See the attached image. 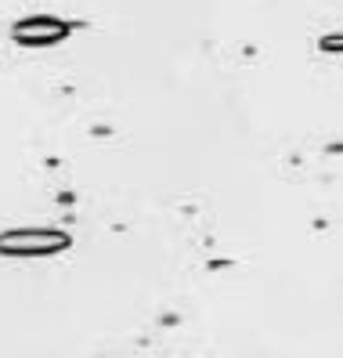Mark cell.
Listing matches in <instances>:
<instances>
[{"instance_id": "1", "label": "cell", "mask_w": 343, "mask_h": 358, "mask_svg": "<svg viewBox=\"0 0 343 358\" xmlns=\"http://www.w3.org/2000/svg\"><path fill=\"white\" fill-rule=\"evenodd\" d=\"M73 236L54 228H18V231H0V254L4 257H51L58 250H69Z\"/></svg>"}, {"instance_id": "2", "label": "cell", "mask_w": 343, "mask_h": 358, "mask_svg": "<svg viewBox=\"0 0 343 358\" xmlns=\"http://www.w3.org/2000/svg\"><path fill=\"white\" fill-rule=\"evenodd\" d=\"M69 36V26L61 22V18H26V22L15 26V40L18 44H58V40Z\"/></svg>"}, {"instance_id": "3", "label": "cell", "mask_w": 343, "mask_h": 358, "mask_svg": "<svg viewBox=\"0 0 343 358\" xmlns=\"http://www.w3.org/2000/svg\"><path fill=\"white\" fill-rule=\"evenodd\" d=\"M321 48H326V51H343V36H329V40H321Z\"/></svg>"}]
</instances>
